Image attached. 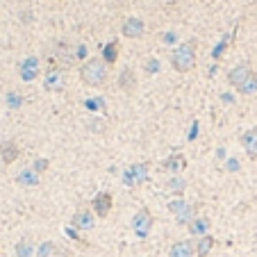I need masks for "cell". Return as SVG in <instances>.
<instances>
[{"mask_svg":"<svg viewBox=\"0 0 257 257\" xmlns=\"http://www.w3.org/2000/svg\"><path fill=\"white\" fill-rule=\"evenodd\" d=\"M119 87L123 91H134L137 89V78H134V71H132V68H123V71H121Z\"/></svg>","mask_w":257,"mask_h":257,"instance_id":"11","label":"cell"},{"mask_svg":"<svg viewBox=\"0 0 257 257\" xmlns=\"http://www.w3.org/2000/svg\"><path fill=\"white\" fill-rule=\"evenodd\" d=\"M94 209H96V214L100 216V219H105V216L109 214V209H112V196L109 193H98L96 198H94Z\"/></svg>","mask_w":257,"mask_h":257,"instance_id":"9","label":"cell"},{"mask_svg":"<svg viewBox=\"0 0 257 257\" xmlns=\"http://www.w3.org/2000/svg\"><path fill=\"white\" fill-rule=\"evenodd\" d=\"M227 171H239V161H237V160H227Z\"/></svg>","mask_w":257,"mask_h":257,"instance_id":"28","label":"cell"},{"mask_svg":"<svg viewBox=\"0 0 257 257\" xmlns=\"http://www.w3.org/2000/svg\"><path fill=\"white\" fill-rule=\"evenodd\" d=\"M105 62H109V64L116 62V41H112L107 48H105Z\"/></svg>","mask_w":257,"mask_h":257,"instance_id":"22","label":"cell"},{"mask_svg":"<svg viewBox=\"0 0 257 257\" xmlns=\"http://www.w3.org/2000/svg\"><path fill=\"white\" fill-rule=\"evenodd\" d=\"M227 82L230 87L244 94V96H251V94H257V75L253 73V68L248 64H239L234 66L232 71L227 73Z\"/></svg>","mask_w":257,"mask_h":257,"instance_id":"1","label":"cell"},{"mask_svg":"<svg viewBox=\"0 0 257 257\" xmlns=\"http://www.w3.org/2000/svg\"><path fill=\"white\" fill-rule=\"evenodd\" d=\"M171 66H173L178 73H187L196 66V55H193V46L187 43V46H180L171 53Z\"/></svg>","mask_w":257,"mask_h":257,"instance_id":"3","label":"cell"},{"mask_svg":"<svg viewBox=\"0 0 257 257\" xmlns=\"http://www.w3.org/2000/svg\"><path fill=\"white\" fill-rule=\"evenodd\" d=\"M60 82V73L57 71H48V80H46V87L48 89H53V84H57Z\"/></svg>","mask_w":257,"mask_h":257,"instance_id":"24","label":"cell"},{"mask_svg":"<svg viewBox=\"0 0 257 257\" xmlns=\"http://www.w3.org/2000/svg\"><path fill=\"white\" fill-rule=\"evenodd\" d=\"M55 253V244L53 241H43L39 248H36V257H50Z\"/></svg>","mask_w":257,"mask_h":257,"instance_id":"20","label":"cell"},{"mask_svg":"<svg viewBox=\"0 0 257 257\" xmlns=\"http://www.w3.org/2000/svg\"><path fill=\"white\" fill-rule=\"evenodd\" d=\"M18 73H21V78H23L25 82H32V80L36 78L39 68H21V66H18Z\"/></svg>","mask_w":257,"mask_h":257,"instance_id":"21","label":"cell"},{"mask_svg":"<svg viewBox=\"0 0 257 257\" xmlns=\"http://www.w3.org/2000/svg\"><path fill=\"white\" fill-rule=\"evenodd\" d=\"M185 166H187V160L182 155H171L164 160V168L171 171V173H178V171H182Z\"/></svg>","mask_w":257,"mask_h":257,"instance_id":"13","label":"cell"},{"mask_svg":"<svg viewBox=\"0 0 257 257\" xmlns=\"http://www.w3.org/2000/svg\"><path fill=\"white\" fill-rule=\"evenodd\" d=\"M48 168V160H36L34 161V171L36 173H41V171H46Z\"/></svg>","mask_w":257,"mask_h":257,"instance_id":"26","label":"cell"},{"mask_svg":"<svg viewBox=\"0 0 257 257\" xmlns=\"http://www.w3.org/2000/svg\"><path fill=\"white\" fill-rule=\"evenodd\" d=\"M7 102H9V107H21V96H16V94H9V96H7Z\"/></svg>","mask_w":257,"mask_h":257,"instance_id":"25","label":"cell"},{"mask_svg":"<svg viewBox=\"0 0 257 257\" xmlns=\"http://www.w3.org/2000/svg\"><path fill=\"white\" fill-rule=\"evenodd\" d=\"M80 80L84 84H89V87H100L107 80V68H105V64L98 57H91L80 68Z\"/></svg>","mask_w":257,"mask_h":257,"instance_id":"2","label":"cell"},{"mask_svg":"<svg viewBox=\"0 0 257 257\" xmlns=\"http://www.w3.org/2000/svg\"><path fill=\"white\" fill-rule=\"evenodd\" d=\"M225 41H227V36H223V41H221V46H216V48H214V53H212V55H214V57H219V55L223 53V48H225Z\"/></svg>","mask_w":257,"mask_h":257,"instance_id":"27","label":"cell"},{"mask_svg":"<svg viewBox=\"0 0 257 257\" xmlns=\"http://www.w3.org/2000/svg\"><path fill=\"white\" fill-rule=\"evenodd\" d=\"M212 248H214V239H212L209 234H205V237H198V244H196V255L198 257H207Z\"/></svg>","mask_w":257,"mask_h":257,"instance_id":"14","label":"cell"},{"mask_svg":"<svg viewBox=\"0 0 257 257\" xmlns=\"http://www.w3.org/2000/svg\"><path fill=\"white\" fill-rule=\"evenodd\" d=\"M168 257H198L196 255V246H193L189 239L175 241V244L171 246V251H168Z\"/></svg>","mask_w":257,"mask_h":257,"instance_id":"7","label":"cell"},{"mask_svg":"<svg viewBox=\"0 0 257 257\" xmlns=\"http://www.w3.org/2000/svg\"><path fill=\"white\" fill-rule=\"evenodd\" d=\"M187 207V203L185 200H173V203H168V209H171V212H173L175 216L180 214V212H182V209Z\"/></svg>","mask_w":257,"mask_h":257,"instance_id":"23","label":"cell"},{"mask_svg":"<svg viewBox=\"0 0 257 257\" xmlns=\"http://www.w3.org/2000/svg\"><path fill=\"white\" fill-rule=\"evenodd\" d=\"M146 180H148V168H146V164H132L130 168L123 171V182L130 187H137V185H141V182H146Z\"/></svg>","mask_w":257,"mask_h":257,"instance_id":"5","label":"cell"},{"mask_svg":"<svg viewBox=\"0 0 257 257\" xmlns=\"http://www.w3.org/2000/svg\"><path fill=\"white\" fill-rule=\"evenodd\" d=\"M209 230V219H205V216H198V219H193L192 223H189V232L193 234V237H205Z\"/></svg>","mask_w":257,"mask_h":257,"instance_id":"12","label":"cell"},{"mask_svg":"<svg viewBox=\"0 0 257 257\" xmlns=\"http://www.w3.org/2000/svg\"><path fill=\"white\" fill-rule=\"evenodd\" d=\"M185 187H187V182L182 178H171L166 182V189L168 192H175V193H182L185 192Z\"/></svg>","mask_w":257,"mask_h":257,"instance_id":"19","label":"cell"},{"mask_svg":"<svg viewBox=\"0 0 257 257\" xmlns=\"http://www.w3.org/2000/svg\"><path fill=\"white\" fill-rule=\"evenodd\" d=\"M16 182L23 187H34V185H39V173L36 171H21L16 175Z\"/></svg>","mask_w":257,"mask_h":257,"instance_id":"15","label":"cell"},{"mask_svg":"<svg viewBox=\"0 0 257 257\" xmlns=\"http://www.w3.org/2000/svg\"><path fill=\"white\" fill-rule=\"evenodd\" d=\"M87 107H89V109H96V107H102V100H87Z\"/></svg>","mask_w":257,"mask_h":257,"instance_id":"29","label":"cell"},{"mask_svg":"<svg viewBox=\"0 0 257 257\" xmlns=\"http://www.w3.org/2000/svg\"><path fill=\"white\" fill-rule=\"evenodd\" d=\"M32 253H34V246H32V241L23 239L21 244H16V255L18 257H32Z\"/></svg>","mask_w":257,"mask_h":257,"instance_id":"18","label":"cell"},{"mask_svg":"<svg viewBox=\"0 0 257 257\" xmlns=\"http://www.w3.org/2000/svg\"><path fill=\"white\" fill-rule=\"evenodd\" d=\"M150 227H153V214H150V209H139L134 219H132V230L137 234L139 239H146L150 232Z\"/></svg>","mask_w":257,"mask_h":257,"instance_id":"4","label":"cell"},{"mask_svg":"<svg viewBox=\"0 0 257 257\" xmlns=\"http://www.w3.org/2000/svg\"><path fill=\"white\" fill-rule=\"evenodd\" d=\"M175 219H178L180 225H189L193 219H198V216H196V205H187V207L182 209V212H180Z\"/></svg>","mask_w":257,"mask_h":257,"instance_id":"16","label":"cell"},{"mask_svg":"<svg viewBox=\"0 0 257 257\" xmlns=\"http://www.w3.org/2000/svg\"><path fill=\"white\" fill-rule=\"evenodd\" d=\"M73 225L78 227V230H91L94 227V214H91L89 209H80L73 214Z\"/></svg>","mask_w":257,"mask_h":257,"instance_id":"10","label":"cell"},{"mask_svg":"<svg viewBox=\"0 0 257 257\" xmlns=\"http://www.w3.org/2000/svg\"><path fill=\"white\" fill-rule=\"evenodd\" d=\"M0 153H2V160H5L7 164H12V161L18 157V148L14 144H2L0 146Z\"/></svg>","mask_w":257,"mask_h":257,"instance_id":"17","label":"cell"},{"mask_svg":"<svg viewBox=\"0 0 257 257\" xmlns=\"http://www.w3.org/2000/svg\"><path fill=\"white\" fill-rule=\"evenodd\" d=\"M241 146L251 160H257V128H251L241 134Z\"/></svg>","mask_w":257,"mask_h":257,"instance_id":"8","label":"cell"},{"mask_svg":"<svg viewBox=\"0 0 257 257\" xmlns=\"http://www.w3.org/2000/svg\"><path fill=\"white\" fill-rule=\"evenodd\" d=\"M157 68H160V64H157V60H150V62H148V71H150V73H155Z\"/></svg>","mask_w":257,"mask_h":257,"instance_id":"30","label":"cell"},{"mask_svg":"<svg viewBox=\"0 0 257 257\" xmlns=\"http://www.w3.org/2000/svg\"><path fill=\"white\" fill-rule=\"evenodd\" d=\"M121 32H123V36H128V39H139V36L146 32V23L141 21V18H137V16H130V18L123 21Z\"/></svg>","mask_w":257,"mask_h":257,"instance_id":"6","label":"cell"}]
</instances>
